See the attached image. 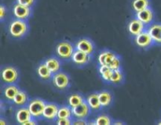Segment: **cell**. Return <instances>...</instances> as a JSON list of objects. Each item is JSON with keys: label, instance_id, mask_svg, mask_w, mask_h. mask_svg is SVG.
<instances>
[{"label": "cell", "instance_id": "obj_1", "mask_svg": "<svg viewBox=\"0 0 161 125\" xmlns=\"http://www.w3.org/2000/svg\"><path fill=\"white\" fill-rule=\"evenodd\" d=\"M29 31V25L27 20L14 19L8 26V32L9 35L15 39H21L28 34Z\"/></svg>", "mask_w": 161, "mask_h": 125}, {"label": "cell", "instance_id": "obj_2", "mask_svg": "<svg viewBox=\"0 0 161 125\" xmlns=\"http://www.w3.org/2000/svg\"><path fill=\"white\" fill-rule=\"evenodd\" d=\"M75 50V45L68 41H62V42H58L55 47V52H56L57 56L59 57L61 60H69L72 59Z\"/></svg>", "mask_w": 161, "mask_h": 125}, {"label": "cell", "instance_id": "obj_3", "mask_svg": "<svg viewBox=\"0 0 161 125\" xmlns=\"http://www.w3.org/2000/svg\"><path fill=\"white\" fill-rule=\"evenodd\" d=\"M20 77V72L14 66H6L2 68L1 78L5 84H16Z\"/></svg>", "mask_w": 161, "mask_h": 125}, {"label": "cell", "instance_id": "obj_4", "mask_svg": "<svg viewBox=\"0 0 161 125\" xmlns=\"http://www.w3.org/2000/svg\"><path fill=\"white\" fill-rule=\"evenodd\" d=\"M46 103L47 102L40 98H34L29 100L27 106L33 118L36 120L42 118V113H43Z\"/></svg>", "mask_w": 161, "mask_h": 125}, {"label": "cell", "instance_id": "obj_5", "mask_svg": "<svg viewBox=\"0 0 161 125\" xmlns=\"http://www.w3.org/2000/svg\"><path fill=\"white\" fill-rule=\"evenodd\" d=\"M52 83L58 90H66L70 86V77L67 73L61 70L58 73H53Z\"/></svg>", "mask_w": 161, "mask_h": 125}, {"label": "cell", "instance_id": "obj_6", "mask_svg": "<svg viewBox=\"0 0 161 125\" xmlns=\"http://www.w3.org/2000/svg\"><path fill=\"white\" fill-rule=\"evenodd\" d=\"M134 42L138 48L143 49H147L154 44L153 40L147 30H145L139 34L134 37Z\"/></svg>", "mask_w": 161, "mask_h": 125}, {"label": "cell", "instance_id": "obj_7", "mask_svg": "<svg viewBox=\"0 0 161 125\" xmlns=\"http://www.w3.org/2000/svg\"><path fill=\"white\" fill-rule=\"evenodd\" d=\"M31 13H32L31 7L23 6L19 3H16L13 6V14H14V17L17 19L28 20L31 16Z\"/></svg>", "mask_w": 161, "mask_h": 125}, {"label": "cell", "instance_id": "obj_8", "mask_svg": "<svg viewBox=\"0 0 161 125\" xmlns=\"http://www.w3.org/2000/svg\"><path fill=\"white\" fill-rule=\"evenodd\" d=\"M75 49L86 52L92 56L95 51V45L94 42L87 38H82L79 39L75 44Z\"/></svg>", "mask_w": 161, "mask_h": 125}, {"label": "cell", "instance_id": "obj_9", "mask_svg": "<svg viewBox=\"0 0 161 125\" xmlns=\"http://www.w3.org/2000/svg\"><path fill=\"white\" fill-rule=\"evenodd\" d=\"M59 106L53 102H47L44 108L42 118L49 121H54L58 119Z\"/></svg>", "mask_w": 161, "mask_h": 125}, {"label": "cell", "instance_id": "obj_10", "mask_svg": "<svg viewBox=\"0 0 161 125\" xmlns=\"http://www.w3.org/2000/svg\"><path fill=\"white\" fill-rule=\"evenodd\" d=\"M91 55L75 49L72 56V61L78 67H84L90 62L91 59Z\"/></svg>", "mask_w": 161, "mask_h": 125}, {"label": "cell", "instance_id": "obj_11", "mask_svg": "<svg viewBox=\"0 0 161 125\" xmlns=\"http://www.w3.org/2000/svg\"><path fill=\"white\" fill-rule=\"evenodd\" d=\"M91 112V109L86 101L80 106L72 108V117L78 119H86Z\"/></svg>", "mask_w": 161, "mask_h": 125}, {"label": "cell", "instance_id": "obj_12", "mask_svg": "<svg viewBox=\"0 0 161 125\" xmlns=\"http://www.w3.org/2000/svg\"><path fill=\"white\" fill-rule=\"evenodd\" d=\"M146 28L147 27L141 20H139L138 18L135 17V18L132 19L130 21V23H128L127 29H128V31L130 35L135 37L138 34H139L140 33L144 31L145 30H146Z\"/></svg>", "mask_w": 161, "mask_h": 125}, {"label": "cell", "instance_id": "obj_13", "mask_svg": "<svg viewBox=\"0 0 161 125\" xmlns=\"http://www.w3.org/2000/svg\"><path fill=\"white\" fill-rule=\"evenodd\" d=\"M135 17L141 20L146 27L153 23L154 20V12L150 7H148L143 10L136 12Z\"/></svg>", "mask_w": 161, "mask_h": 125}, {"label": "cell", "instance_id": "obj_14", "mask_svg": "<svg viewBox=\"0 0 161 125\" xmlns=\"http://www.w3.org/2000/svg\"><path fill=\"white\" fill-rule=\"evenodd\" d=\"M15 117L17 123L22 125L25 124L28 120H31V118H33L27 106L18 107L17 110L16 111Z\"/></svg>", "mask_w": 161, "mask_h": 125}, {"label": "cell", "instance_id": "obj_15", "mask_svg": "<svg viewBox=\"0 0 161 125\" xmlns=\"http://www.w3.org/2000/svg\"><path fill=\"white\" fill-rule=\"evenodd\" d=\"M146 30L152 37L154 44L161 45V23H151L146 28Z\"/></svg>", "mask_w": 161, "mask_h": 125}, {"label": "cell", "instance_id": "obj_16", "mask_svg": "<svg viewBox=\"0 0 161 125\" xmlns=\"http://www.w3.org/2000/svg\"><path fill=\"white\" fill-rule=\"evenodd\" d=\"M44 62L53 73H56L61 70L62 62H61V59L58 56H50L47 58L44 61Z\"/></svg>", "mask_w": 161, "mask_h": 125}, {"label": "cell", "instance_id": "obj_17", "mask_svg": "<svg viewBox=\"0 0 161 125\" xmlns=\"http://www.w3.org/2000/svg\"><path fill=\"white\" fill-rule=\"evenodd\" d=\"M86 102L91 107V110L98 111L102 109L98 92H93V93L90 94L86 98Z\"/></svg>", "mask_w": 161, "mask_h": 125}, {"label": "cell", "instance_id": "obj_18", "mask_svg": "<svg viewBox=\"0 0 161 125\" xmlns=\"http://www.w3.org/2000/svg\"><path fill=\"white\" fill-rule=\"evenodd\" d=\"M36 72H37L38 76H39L42 81H50V80H52V78H53V73L50 71V70L47 67V65H46L44 62H40V63L39 64V66L37 67Z\"/></svg>", "mask_w": 161, "mask_h": 125}, {"label": "cell", "instance_id": "obj_19", "mask_svg": "<svg viewBox=\"0 0 161 125\" xmlns=\"http://www.w3.org/2000/svg\"><path fill=\"white\" fill-rule=\"evenodd\" d=\"M116 53L109 49H103L98 55L97 61L98 65H108L113 58L116 56Z\"/></svg>", "mask_w": 161, "mask_h": 125}, {"label": "cell", "instance_id": "obj_20", "mask_svg": "<svg viewBox=\"0 0 161 125\" xmlns=\"http://www.w3.org/2000/svg\"><path fill=\"white\" fill-rule=\"evenodd\" d=\"M20 88L16 84H6V86L3 88V95L7 99L8 101L12 102L14 100V97L16 96L18 92L20 91Z\"/></svg>", "mask_w": 161, "mask_h": 125}, {"label": "cell", "instance_id": "obj_21", "mask_svg": "<svg viewBox=\"0 0 161 125\" xmlns=\"http://www.w3.org/2000/svg\"><path fill=\"white\" fill-rule=\"evenodd\" d=\"M28 102H29V98H28L27 92L23 90H20L14 97L12 103L17 107H21V106H27Z\"/></svg>", "mask_w": 161, "mask_h": 125}, {"label": "cell", "instance_id": "obj_22", "mask_svg": "<svg viewBox=\"0 0 161 125\" xmlns=\"http://www.w3.org/2000/svg\"><path fill=\"white\" fill-rule=\"evenodd\" d=\"M98 95L102 108L109 107L113 102V94L109 91L104 90L102 92H99Z\"/></svg>", "mask_w": 161, "mask_h": 125}, {"label": "cell", "instance_id": "obj_23", "mask_svg": "<svg viewBox=\"0 0 161 125\" xmlns=\"http://www.w3.org/2000/svg\"><path fill=\"white\" fill-rule=\"evenodd\" d=\"M86 101V98L80 93H72L68 97L67 103L71 108H75Z\"/></svg>", "mask_w": 161, "mask_h": 125}, {"label": "cell", "instance_id": "obj_24", "mask_svg": "<svg viewBox=\"0 0 161 125\" xmlns=\"http://www.w3.org/2000/svg\"><path fill=\"white\" fill-rule=\"evenodd\" d=\"M113 70L108 65H98V72L105 82L109 84L110 78L113 73Z\"/></svg>", "mask_w": 161, "mask_h": 125}, {"label": "cell", "instance_id": "obj_25", "mask_svg": "<svg viewBox=\"0 0 161 125\" xmlns=\"http://www.w3.org/2000/svg\"><path fill=\"white\" fill-rule=\"evenodd\" d=\"M124 72L121 69L118 70H113V73L110 78L109 84H119L124 82Z\"/></svg>", "mask_w": 161, "mask_h": 125}, {"label": "cell", "instance_id": "obj_26", "mask_svg": "<svg viewBox=\"0 0 161 125\" xmlns=\"http://www.w3.org/2000/svg\"><path fill=\"white\" fill-rule=\"evenodd\" d=\"M132 8L135 12L143 10L148 7H150L149 0H133L132 1Z\"/></svg>", "mask_w": 161, "mask_h": 125}, {"label": "cell", "instance_id": "obj_27", "mask_svg": "<svg viewBox=\"0 0 161 125\" xmlns=\"http://www.w3.org/2000/svg\"><path fill=\"white\" fill-rule=\"evenodd\" d=\"M58 118H73L72 108L69 105L60 106L58 109Z\"/></svg>", "mask_w": 161, "mask_h": 125}, {"label": "cell", "instance_id": "obj_28", "mask_svg": "<svg viewBox=\"0 0 161 125\" xmlns=\"http://www.w3.org/2000/svg\"><path fill=\"white\" fill-rule=\"evenodd\" d=\"M96 125H110L112 124V118L107 114H101L98 117H96L95 120Z\"/></svg>", "mask_w": 161, "mask_h": 125}, {"label": "cell", "instance_id": "obj_29", "mask_svg": "<svg viewBox=\"0 0 161 125\" xmlns=\"http://www.w3.org/2000/svg\"><path fill=\"white\" fill-rule=\"evenodd\" d=\"M108 67L112 69V70H118V69H121V58L120 56H118L117 54L115 56L113 60L110 62L108 64Z\"/></svg>", "mask_w": 161, "mask_h": 125}, {"label": "cell", "instance_id": "obj_30", "mask_svg": "<svg viewBox=\"0 0 161 125\" xmlns=\"http://www.w3.org/2000/svg\"><path fill=\"white\" fill-rule=\"evenodd\" d=\"M73 118H58L55 122L58 125H72Z\"/></svg>", "mask_w": 161, "mask_h": 125}, {"label": "cell", "instance_id": "obj_31", "mask_svg": "<svg viewBox=\"0 0 161 125\" xmlns=\"http://www.w3.org/2000/svg\"><path fill=\"white\" fill-rule=\"evenodd\" d=\"M16 1H17V3H19L20 5L28 6V7H32L36 0H16Z\"/></svg>", "mask_w": 161, "mask_h": 125}, {"label": "cell", "instance_id": "obj_32", "mask_svg": "<svg viewBox=\"0 0 161 125\" xmlns=\"http://www.w3.org/2000/svg\"><path fill=\"white\" fill-rule=\"evenodd\" d=\"M85 124H88V121L86 120V119L73 118L72 125H85Z\"/></svg>", "mask_w": 161, "mask_h": 125}, {"label": "cell", "instance_id": "obj_33", "mask_svg": "<svg viewBox=\"0 0 161 125\" xmlns=\"http://www.w3.org/2000/svg\"><path fill=\"white\" fill-rule=\"evenodd\" d=\"M6 14V8L4 7V6H1V8H0V18H1L2 21H3L4 20V17Z\"/></svg>", "mask_w": 161, "mask_h": 125}, {"label": "cell", "instance_id": "obj_34", "mask_svg": "<svg viewBox=\"0 0 161 125\" xmlns=\"http://www.w3.org/2000/svg\"><path fill=\"white\" fill-rule=\"evenodd\" d=\"M114 124H116V125H118V124H124V122H120V121H117V122H114Z\"/></svg>", "mask_w": 161, "mask_h": 125}, {"label": "cell", "instance_id": "obj_35", "mask_svg": "<svg viewBox=\"0 0 161 125\" xmlns=\"http://www.w3.org/2000/svg\"><path fill=\"white\" fill-rule=\"evenodd\" d=\"M158 123H159V124H160V125H161V121H160V122H159Z\"/></svg>", "mask_w": 161, "mask_h": 125}]
</instances>
